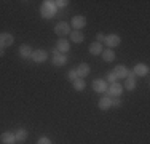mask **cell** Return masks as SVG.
<instances>
[{
    "label": "cell",
    "instance_id": "6da1fadb",
    "mask_svg": "<svg viewBox=\"0 0 150 144\" xmlns=\"http://www.w3.org/2000/svg\"><path fill=\"white\" fill-rule=\"evenodd\" d=\"M56 11H58V8H56L54 2H51V0H45V2L42 3V6H40V14H42V18H45V19L54 18Z\"/></svg>",
    "mask_w": 150,
    "mask_h": 144
},
{
    "label": "cell",
    "instance_id": "7a4b0ae2",
    "mask_svg": "<svg viewBox=\"0 0 150 144\" xmlns=\"http://www.w3.org/2000/svg\"><path fill=\"white\" fill-rule=\"evenodd\" d=\"M67 63V56L62 55V53H59L56 48L51 50V64L56 67H61V66H66Z\"/></svg>",
    "mask_w": 150,
    "mask_h": 144
},
{
    "label": "cell",
    "instance_id": "3957f363",
    "mask_svg": "<svg viewBox=\"0 0 150 144\" xmlns=\"http://www.w3.org/2000/svg\"><path fill=\"white\" fill-rule=\"evenodd\" d=\"M107 96H110V98H120L121 93H123V85L118 83V82H115V83H110L107 86Z\"/></svg>",
    "mask_w": 150,
    "mask_h": 144
},
{
    "label": "cell",
    "instance_id": "277c9868",
    "mask_svg": "<svg viewBox=\"0 0 150 144\" xmlns=\"http://www.w3.org/2000/svg\"><path fill=\"white\" fill-rule=\"evenodd\" d=\"M54 34L59 35L61 38H66V35L70 34V26L66 23V21H59L54 26Z\"/></svg>",
    "mask_w": 150,
    "mask_h": 144
},
{
    "label": "cell",
    "instance_id": "5b68a950",
    "mask_svg": "<svg viewBox=\"0 0 150 144\" xmlns=\"http://www.w3.org/2000/svg\"><path fill=\"white\" fill-rule=\"evenodd\" d=\"M13 43H15L13 34H10V32H0V48L5 50L8 46H11Z\"/></svg>",
    "mask_w": 150,
    "mask_h": 144
},
{
    "label": "cell",
    "instance_id": "8992f818",
    "mask_svg": "<svg viewBox=\"0 0 150 144\" xmlns=\"http://www.w3.org/2000/svg\"><path fill=\"white\" fill-rule=\"evenodd\" d=\"M104 43L109 46L110 50H112V48H117V46L120 45L121 38H120V35H117V34H109V35H105V37H104Z\"/></svg>",
    "mask_w": 150,
    "mask_h": 144
},
{
    "label": "cell",
    "instance_id": "52a82bcc",
    "mask_svg": "<svg viewBox=\"0 0 150 144\" xmlns=\"http://www.w3.org/2000/svg\"><path fill=\"white\" fill-rule=\"evenodd\" d=\"M70 26L74 27V31H81V29L86 26V18L81 16V14H77V16L72 18V21H70Z\"/></svg>",
    "mask_w": 150,
    "mask_h": 144
},
{
    "label": "cell",
    "instance_id": "ba28073f",
    "mask_svg": "<svg viewBox=\"0 0 150 144\" xmlns=\"http://www.w3.org/2000/svg\"><path fill=\"white\" fill-rule=\"evenodd\" d=\"M30 59L34 61V63H45L46 59H48V53L45 51V50H34L30 55Z\"/></svg>",
    "mask_w": 150,
    "mask_h": 144
},
{
    "label": "cell",
    "instance_id": "9c48e42d",
    "mask_svg": "<svg viewBox=\"0 0 150 144\" xmlns=\"http://www.w3.org/2000/svg\"><path fill=\"white\" fill-rule=\"evenodd\" d=\"M91 86H93V90H94L96 93H101L102 95V93L107 91V86L109 85H107V82L104 80V78H96V80H93Z\"/></svg>",
    "mask_w": 150,
    "mask_h": 144
},
{
    "label": "cell",
    "instance_id": "30bf717a",
    "mask_svg": "<svg viewBox=\"0 0 150 144\" xmlns=\"http://www.w3.org/2000/svg\"><path fill=\"white\" fill-rule=\"evenodd\" d=\"M133 74L136 77H145L149 74V66L144 63H137L136 66L133 67Z\"/></svg>",
    "mask_w": 150,
    "mask_h": 144
},
{
    "label": "cell",
    "instance_id": "8fae6325",
    "mask_svg": "<svg viewBox=\"0 0 150 144\" xmlns=\"http://www.w3.org/2000/svg\"><path fill=\"white\" fill-rule=\"evenodd\" d=\"M77 75H78V78H85L86 75H90V72H91V67H90V64H86V63H81V64H78L77 66Z\"/></svg>",
    "mask_w": 150,
    "mask_h": 144
},
{
    "label": "cell",
    "instance_id": "7c38bea8",
    "mask_svg": "<svg viewBox=\"0 0 150 144\" xmlns=\"http://www.w3.org/2000/svg\"><path fill=\"white\" fill-rule=\"evenodd\" d=\"M128 91H133L136 88V75L133 74V71H128V75H126V82H125V86Z\"/></svg>",
    "mask_w": 150,
    "mask_h": 144
},
{
    "label": "cell",
    "instance_id": "4fadbf2b",
    "mask_svg": "<svg viewBox=\"0 0 150 144\" xmlns=\"http://www.w3.org/2000/svg\"><path fill=\"white\" fill-rule=\"evenodd\" d=\"M112 72L115 74L117 80H123V78H126V75H128V67L123 66V64H118V66H115V69H113Z\"/></svg>",
    "mask_w": 150,
    "mask_h": 144
},
{
    "label": "cell",
    "instance_id": "5bb4252c",
    "mask_svg": "<svg viewBox=\"0 0 150 144\" xmlns=\"http://www.w3.org/2000/svg\"><path fill=\"white\" fill-rule=\"evenodd\" d=\"M56 50H58L59 53H62V55H66L70 50V42L66 40V38H59L58 43H56Z\"/></svg>",
    "mask_w": 150,
    "mask_h": 144
},
{
    "label": "cell",
    "instance_id": "9a60e30c",
    "mask_svg": "<svg viewBox=\"0 0 150 144\" xmlns=\"http://www.w3.org/2000/svg\"><path fill=\"white\" fill-rule=\"evenodd\" d=\"M98 107L101 110H109L110 107H112V98L110 96H102L101 99H99V103H98Z\"/></svg>",
    "mask_w": 150,
    "mask_h": 144
},
{
    "label": "cell",
    "instance_id": "2e32d148",
    "mask_svg": "<svg viewBox=\"0 0 150 144\" xmlns=\"http://www.w3.org/2000/svg\"><path fill=\"white\" fill-rule=\"evenodd\" d=\"M70 42L74 43H81L85 40V34L81 31H70Z\"/></svg>",
    "mask_w": 150,
    "mask_h": 144
},
{
    "label": "cell",
    "instance_id": "e0dca14e",
    "mask_svg": "<svg viewBox=\"0 0 150 144\" xmlns=\"http://www.w3.org/2000/svg\"><path fill=\"white\" fill-rule=\"evenodd\" d=\"M32 51H34V50H32L29 45H26V43H23V45L19 46V56L23 58V59H29Z\"/></svg>",
    "mask_w": 150,
    "mask_h": 144
},
{
    "label": "cell",
    "instance_id": "ac0fdd59",
    "mask_svg": "<svg viewBox=\"0 0 150 144\" xmlns=\"http://www.w3.org/2000/svg\"><path fill=\"white\" fill-rule=\"evenodd\" d=\"M0 139H2L3 144H15L16 143V138L11 131H3L2 136H0Z\"/></svg>",
    "mask_w": 150,
    "mask_h": 144
},
{
    "label": "cell",
    "instance_id": "d6986e66",
    "mask_svg": "<svg viewBox=\"0 0 150 144\" xmlns=\"http://www.w3.org/2000/svg\"><path fill=\"white\" fill-rule=\"evenodd\" d=\"M88 51H90L91 55H94V56H101V53H102V43L93 42L91 45H90V48H88Z\"/></svg>",
    "mask_w": 150,
    "mask_h": 144
},
{
    "label": "cell",
    "instance_id": "ffe728a7",
    "mask_svg": "<svg viewBox=\"0 0 150 144\" xmlns=\"http://www.w3.org/2000/svg\"><path fill=\"white\" fill-rule=\"evenodd\" d=\"M27 136H29V131L24 128H19L18 131L15 133V138H16V143H24L27 139Z\"/></svg>",
    "mask_w": 150,
    "mask_h": 144
},
{
    "label": "cell",
    "instance_id": "44dd1931",
    "mask_svg": "<svg viewBox=\"0 0 150 144\" xmlns=\"http://www.w3.org/2000/svg\"><path fill=\"white\" fill-rule=\"evenodd\" d=\"M101 56H102V59L105 61V63H112V61H115V53H113V50H102V53H101Z\"/></svg>",
    "mask_w": 150,
    "mask_h": 144
},
{
    "label": "cell",
    "instance_id": "7402d4cb",
    "mask_svg": "<svg viewBox=\"0 0 150 144\" xmlns=\"http://www.w3.org/2000/svg\"><path fill=\"white\" fill-rule=\"evenodd\" d=\"M72 86H74V90H77V91H83V90L86 88V82H85L83 78H77V80L72 82Z\"/></svg>",
    "mask_w": 150,
    "mask_h": 144
},
{
    "label": "cell",
    "instance_id": "603a6c76",
    "mask_svg": "<svg viewBox=\"0 0 150 144\" xmlns=\"http://www.w3.org/2000/svg\"><path fill=\"white\" fill-rule=\"evenodd\" d=\"M105 82H110V83H115V82H117V77H115V74H113L112 71L107 72V75H105Z\"/></svg>",
    "mask_w": 150,
    "mask_h": 144
},
{
    "label": "cell",
    "instance_id": "cb8c5ba5",
    "mask_svg": "<svg viewBox=\"0 0 150 144\" xmlns=\"http://www.w3.org/2000/svg\"><path fill=\"white\" fill-rule=\"evenodd\" d=\"M54 5H56V8H66L69 5V0H56Z\"/></svg>",
    "mask_w": 150,
    "mask_h": 144
},
{
    "label": "cell",
    "instance_id": "d4e9b609",
    "mask_svg": "<svg viewBox=\"0 0 150 144\" xmlns=\"http://www.w3.org/2000/svg\"><path fill=\"white\" fill-rule=\"evenodd\" d=\"M67 77H69V80H70V82L77 80V78H78V75H77V71H75V69H70L69 72H67Z\"/></svg>",
    "mask_w": 150,
    "mask_h": 144
},
{
    "label": "cell",
    "instance_id": "484cf974",
    "mask_svg": "<svg viewBox=\"0 0 150 144\" xmlns=\"http://www.w3.org/2000/svg\"><path fill=\"white\" fill-rule=\"evenodd\" d=\"M37 144H51V139H50L48 136H42V138H38Z\"/></svg>",
    "mask_w": 150,
    "mask_h": 144
},
{
    "label": "cell",
    "instance_id": "4316f807",
    "mask_svg": "<svg viewBox=\"0 0 150 144\" xmlns=\"http://www.w3.org/2000/svg\"><path fill=\"white\" fill-rule=\"evenodd\" d=\"M112 106L113 107H120L121 106V99L120 98H112Z\"/></svg>",
    "mask_w": 150,
    "mask_h": 144
},
{
    "label": "cell",
    "instance_id": "83f0119b",
    "mask_svg": "<svg viewBox=\"0 0 150 144\" xmlns=\"http://www.w3.org/2000/svg\"><path fill=\"white\" fill-rule=\"evenodd\" d=\"M104 37H105V35L102 34V32H98V34H96V40H98L99 43H101V42H104Z\"/></svg>",
    "mask_w": 150,
    "mask_h": 144
},
{
    "label": "cell",
    "instance_id": "f1b7e54d",
    "mask_svg": "<svg viewBox=\"0 0 150 144\" xmlns=\"http://www.w3.org/2000/svg\"><path fill=\"white\" fill-rule=\"evenodd\" d=\"M3 55H5V51H3L2 48H0V56H3Z\"/></svg>",
    "mask_w": 150,
    "mask_h": 144
}]
</instances>
